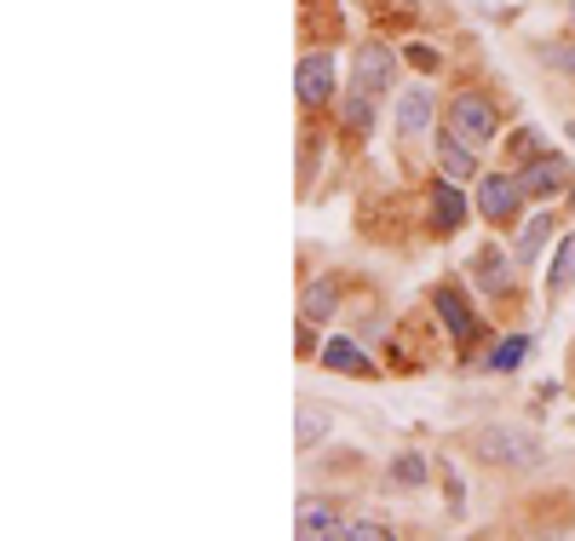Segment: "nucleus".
<instances>
[{"mask_svg": "<svg viewBox=\"0 0 575 541\" xmlns=\"http://www.w3.org/2000/svg\"><path fill=\"white\" fill-rule=\"evenodd\" d=\"M323 368H340V375H375V363H368L363 352H357V341H328L323 346Z\"/></svg>", "mask_w": 575, "mask_h": 541, "instance_id": "f8f14e48", "label": "nucleus"}, {"mask_svg": "<svg viewBox=\"0 0 575 541\" xmlns=\"http://www.w3.org/2000/svg\"><path fill=\"white\" fill-rule=\"evenodd\" d=\"M432 306H437V317H444V328H449L455 346H478V341H484V334H478V317H472V306L460 299V288L444 283V288L432 294Z\"/></svg>", "mask_w": 575, "mask_h": 541, "instance_id": "423d86ee", "label": "nucleus"}, {"mask_svg": "<svg viewBox=\"0 0 575 541\" xmlns=\"http://www.w3.org/2000/svg\"><path fill=\"white\" fill-rule=\"evenodd\" d=\"M323 432H328V410H299V421H294V437H299V450L323 444Z\"/></svg>", "mask_w": 575, "mask_h": 541, "instance_id": "f3484780", "label": "nucleus"}, {"mask_svg": "<svg viewBox=\"0 0 575 541\" xmlns=\"http://www.w3.org/2000/svg\"><path fill=\"white\" fill-rule=\"evenodd\" d=\"M334 306H340V283H334V277H317V283L306 288V312H299V317H306V323H328Z\"/></svg>", "mask_w": 575, "mask_h": 541, "instance_id": "2eb2a0df", "label": "nucleus"}, {"mask_svg": "<svg viewBox=\"0 0 575 541\" xmlns=\"http://www.w3.org/2000/svg\"><path fill=\"white\" fill-rule=\"evenodd\" d=\"M449 132H460L472 150H484L495 132H500V110L489 105L484 92H460L455 105H449Z\"/></svg>", "mask_w": 575, "mask_h": 541, "instance_id": "f257e3e1", "label": "nucleus"}, {"mask_svg": "<svg viewBox=\"0 0 575 541\" xmlns=\"http://www.w3.org/2000/svg\"><path fill=\"white\" fill-rule=\"evenodd\" d=\"M391 479H397L403 490H420V484H426V461H420V455H397V461H391Z\"/></svg>", "mask_w": 575, "mask_h": 541, "instance_id": "aec40b11", "label": "nucleus"}, {"mask_svg": "<svg viewBox=\"0 0 575 541\" xmlns=\"http://www.w3.org/2000/svg\"><path fill=\"white\" fill-rule=\"evenodd\" d=\"M294 92H299V105L306 110H323L328 98H334V58L328 52H306L294 63Z\"/></svg>", "mask_w": 575, "mask_h": 541, "instance_id": "7ed1b4c3", "label": "nucleus"}, {"mask_svg": "<svg viewBox=\"0 0 575 541\" xmlns=\"http://www.w3.org/2000/svg\"><path fill=\"white\" fill-rule=\"evenodd\" d=\"M472 450H478L484 461H506V466H535L541 461V444L518 426H484L478 437H472Z\"/></svg>", "mask_w": 575, "mask_h": 541, "instance_id": "f03ea898", "label": "nucleus"}, {"mask_svg": "<svg viewBox=\"0 0 575 541\" xmlns=\"http://www.w3.org/2000/svg\"><path fill=\"white\" fill-rule=\"evenodd\" d=\"M513 156H518V161H535V156H541V139H535V132H513Z\"/></svg>", "mask_w": 575, "mask_h": 541, "instance_id": "4be33fe9", "label": "nucleus"}, {"mask_svg": "<svg viewBox=\"0 0 575 541\" xmlns=\"http://www.w3.org/2000/svg\"><path fill=\"white\" fill-rule=\"evenodd\" d=\"M340 513H334L328 501H299V513H294V535H306V541H323V535H340Z\"/></svg>", "mask_w": 575, "mask_h": 541, "instance_id": "6e6552de", "label": "nucleus"}, {"mask_svg": "<svg viewBox=\"0 0 575 541\" xmlns=\"http://www.w3.org/2000/svg\"><path fill=\"white\" fill-rule=\"evenodd\" d=\"M524 352H529V334H506V341L489 352V368H518Z\"/></svg>", "mask_w": 575, "mask_h": 541, "instance_id": "6ab92c4d", "label": "nucleus"}, {"mask_svg": "<svg viewBox=\"0 0 575 541\" xmlns=\"http://www.w3.org/2000/svg\"><path fill=\"white\" fill-rule=\"evenodd\" d=\"M409 63H415V70H437V52H426V47H409Z\"/></svg>", "mask_w": 575, "mask_h": 541, "instance_id": "b1692460", "label": "nucleus"}, {"mask_svg": "<svg viewBox=\"0 0 575 541\" xmlns=\"http://www.w3.org/2000/svg\"><path fill=\"white\" fill-rule=\"evenodd\" d=\"M547 58H553V63H558V70H564V76H575V47H553V52H547Z\"/></svg>", "mask_w": 575, "mask_h": 541, "instance_id": "5701e85b", "label": "nucleus"}, {"mask_svg": "<svg viewBox=\"0 0 575 541\" xmlns=\"http://www.w3.org/2000/svg\"><path fill=\"white\" fill-rule=\"evenodd\" d=\"M426 127H432V92L409 87L397 98V132H403V139H415V132H426Z\"/></svg>", "mask_w": 575, "mask_h": 541, "instance_id": "9d476101", "label": "nucleus"}, {"mask_svg": "<svg viewBox=\"0 0 575 541\" xmlns=\"http://www.w3.org/2000/svg\"><path fill=\"white\" fill-rule=\"evenodd\" d=\"M460 219H466V196L455 190V179H444L432 190V225L437 230H460Z\"/></svg>", "mask_w": 575, "mask_h": 541, "instance_id": "9b49d317", "label": "nucleus"}, {"mask_svg": "<svg viewBox=\"0 0 575 541\" xmlns=\"http://www.w3.org/2000/svg\"><path fill=\"white\" fill-rule=\"evenodd\" d=\"M351 87H357V92H368V98L391 92V47L363 41V47H357V63H351Z\"/></svg>", "mask_w": 575, "mask_h": 541, "instance_id": "39448f33", "label": "nucleus"}, {"mask_svg": "<svg viewBox=\"0 0 575 541\" xmlns=\"http://www.w3.org/2000/svg\"><path fill=\"white\" fill-rule=\"evenodd\" d=\"M518 201H524L518 174H484V179H478V196H472V208H478L484 219H513Z\"/></svg>", "mask_w": 575, "mask_h": 541, "instance_id": "20e7f679", "label": "nucleus"}, {"mask_svg": "<svg viewBox=\"0 0 575 541\" xmlns=\"http://www.w3.org/2000/svg\"><path fill=\"white\" fill-rule=\"evenodd\" d=\"M547 243H553V219H547V214H535V219L518 230V243H513L518 265H535L541 254H547Z\"/></svg>", "mask_w": 575, "mask_h": 541, "instance_id": "ddd939ff", "label": "nucleus"}, {"mask_svg": "<svg viewBox=\"0 0 575 541\" xmlns=\"http://www.w3.org/2000/svg\"><path fill=\"white\" fill-rule=\"evenodd\" d=\"M437 161H444V174L460 185V179H478V161H472V145L460 139V132H437Z\"/></svg>", "mask_w": 575, "mask_h": 541, "instance_id": "1a4fd4ad", "label": "nucleus"}, {"mask_svg": "<svg viewBox=\"0 0 575 541\" xmlns=\"http://www.w3.org/2000/svg\"><path fill=\"white\" fill-rule=\"evenodd\" d=\"M391 530L386 524H375V519H351V524H340V541H386Z\"/></svg>", "mask_w": 575, "mask_h": 541, "instance_id": "412c9836", "label": "nucleus"}, {"mask_svg": "<svg viewBox=\"0 0 575 541\" xmlns=\"http://www.w3.org/2000/svg\"><path fill=\"white\" fill-rule=\"evenodd\" d=\"M564 179H569V161L564 156H535V161H524V174H518L524 196H553Z\"/></svg>", "mask_w": 575, "mask_h": 541, "instance_id": "0eeeda50", "label": "nucleus"}, {"mask_svg": "<svg viewBox=\"0 0 575 541\" xmlns=\"http://www.w3.org/2000/svg\"><path fill=\"white\" fill-rule=\"evenodd\" d=\"M340 116H346V127H351V132H368V127H375V98H368V92H351Z\"/></svg>", "mask_w": 575, "mask_h": 541, "instance_id": "a211bd4d", "label": "nucleus"}, {"mask_svg": "<svg viewBox=\"0 0 575 541\" xmlns=\"http://www.w3.org/2000/svg\"><path fill=\"white\" fill-rule=\"evenodd\" d=\"M569 277H575V236H558V254H553V270H547V288L564 294Z\"/></svg>", "mask_w": 575, "mask_h": 541, "instance_id": "dca6fc26", "label": "nucleus"}, {"mask_svg": "<svg viewBox=\"0 0 575 541\" xmlns=\"http://www.w3.org/2000/svg\"><path fill=\"white\" fill-rule=\"evenodd\" d=\"M472 277H478L489 294H513V277H506V254L500 248H484L478 259H472Z\"/></svg>", "mask_w": 575, "mask_h": 541, "instance_id": "4468645a", "label": "nucleus"}, {"mask_svg": "<svg viewBox=\"0 0 575 541\" xmlns=\"http://www.w3.org/2000/svg\"><path fill=\"white\" fill-rule=\"evenodd\" d=\"M569 18H575V7H569Z\"/></svg>", "mask_w": 575, "mask_h": 541, "instance_id": "393cba45", "label": "nucleus"}]
</instances>
